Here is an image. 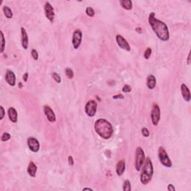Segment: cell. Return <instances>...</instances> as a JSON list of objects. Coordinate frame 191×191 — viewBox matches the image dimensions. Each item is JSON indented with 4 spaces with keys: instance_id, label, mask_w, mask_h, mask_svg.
I'll list each match as a JSON object with an SVG mask.
<instances>
[{
    "instance_id": "f546056e",
    "label": "cell",
    "mask_w": 191,
    "mask_h": 191,
    "mask_svg": "<svg viewBox=\"0 0 191 191\" xmlns=\"http://www.w3.org/2000/svg\"><path fill=\"white\" fill-rule=\"evenodd\" d=\"M131 87L130 85L125 84L124 85L123 87H122V92L123 93H130L131 91Z\"/></svg>"
},
{
    "instance_id": "1f68e13d",
    "label": "cell",
    "mask_w": 191,
    "mask_h": 191,
    "mask_svg": "<svg viewBox=\"0 0 191 191\" xmlns=\"http://www.w3.org/2000/svg\"><path fill=\"white\" fill-rule=\"evenodd\" d=\"M68 162H69V165L70 166H73L74 165V160H73V158L72 156H69L68 157Z\"/></svg>"
},
{
    "instance_id": "d6986e66",
    "label": "cell",
    "mask_w": 191,
    "mask_h": 191,
    "mask_svg": "<svg viewBox=\"0 0 191 191\" xmlns=\"http://www.w3.org/2000/svg\"><path fill=\"white\" fill-rule=\"evenodd\" d=\"M37 167L36 164H34L33 161H30L29 164H28V169H27V172H28V175L31 177H35L36 173H37Z\"/></svg>"
},
{
    "instance_id": "2e32d148",
    "label": "cell",
    "mask_w": 191,
    "mask_h": 191,
    "mask_svg": "<svg viewBox=\"0 0 191 191\" xmlns=\"http://www.w3.org/2000/svg\"><path fill=\"white\" fill-rule=\"evenodd\" d=\"M7 113H8V117L10 120L12 122H16L18 119V113L16 109L13 107H10L8 108L7 110Z\"/></svg>"
},
{
    "instance_id": "7a4b0ae2",
    "label": "cell",
    "mask_w": 191,
    "mask_h": 191,
    "mask_svg": "<svg viewBox=\"0 0 191 191\" xmlns=\"http://www.w3.org/2000/svg\"><path fill=\"white\" fill-rule=\"evenodd\" d=\"M96 132L104 140L110 139L113 133V128L111 123L105 119H98L94 124Z\"/></svg>"
},
{
    "instance_id": "f1b7e54d",
    "label": "cell",
    "mask_w": 191,
    "mask_h": 191,
    "mask_svg": "<svg viewBox=\"0 0 191 191\" xmlns=\"http://www.w3.org/2000/svg\"><path fill=\"white\" fill-rule=\"evenodd\" d=\"M31 56H32V58H34L35 61L38 60V58H39L38 52H37V50H36V49H32V50H31Z\"/></svg>"
},
{
    "instance_id": "7402d4cb",
    "label": "cell",
    "mask_w": 191,
    "mask_h": 191,
    "mask_svg": "<svg viewBox=\"0 0 191 191\" xmlns=\"http://www.w3.org/2000/svg\"><path fill=\"white\" fill-rule=\"evenodd\" d=\"M65 74L69 79H72L74 77V73H73V70L70 68H66Z\"/></svg>"
},
{
    "instance_id": "ac0fdd59",
    "label": "cell",
    "mask_w": 191,
    "mask_h": 191,
    "mask_svg": "<svg viewBox=\"0 0 191 191\" xmlns=\"http://www.w3.org/2000/svg\"><path fill=\"white\" fill-rule=\"evenodd\" d=\"M156 78L153 75H149L147 77L146 81V86L149 90H153L156 86Z\"/></svg>"
},
{
    "instance_id": "30bf717a",
    "label": "cell",
    "mask_w": 191,
    "mask_h": 191,
    "mask_svg": "<svg viewBox=\"0 0 191 191\" xmlns=\"http://www.w3.org/2000/svg\"><path fill=\"white\" fill-rule=\"evenodd\" d=\"M27 144H28V149L33 152H37L40 149V143L35 137H28L27 140Z\"/></svg>"
},
{
    "instance_id": "6da1fadb",
    "label": "cell",
    "mask_w": 191,
    "mask_h": 191,
    "mask_svg": "<svg viewBox=\"0 0 191 191\" xmlns=\"http://www.w3.org/2000/svg\"><path fill=\"white\" fill-rule=\"evenodd\" d=\"M148 20L152 30L160 40L163 41H167L170 40V32H169V28L167 24L155 18V14L154 12H152L149 14Z\"/></svg>"
},
{
    "instance_id": "4fadbf2b",
    "label": "cell",
    "mask_w": 191,
    "mask_h": 191,
    "mask_svg": "<svg viewBox=\"0 0 191 191\" xmlns=\"http://www.w3.org/2000/svg\"><path fill=\"white\" fill-rule=\"evenodd\" d=\"M181 92L182 97L185 100V101L189 102L191 98L190 92L189 88L185 84H181Z\"/></svg>"
},
{
    "instance_id": "277c9868",
    "label": "cell",
    "mask_w": 191,
    "mask_h": 191,
    "mask_svg": "<svg viewBox=\"0 0 191 191\" xmlns=\"http://www.w3.org/2000/svg\"><path fill=\"white\" fill-rule=\"evenodd\" d=\"M145 152L140 146L136 149L135 152V169L137 171H140L145 162Z\"/></svg>"
},
{
    "instance_id": "8d00e7d4",
    "label": "cell",
    "mask_w": 191,
    "mask_h": 191,
    "mask_svg": "<svg viewBox=\"0 0 191 191\" xmlns=\"http://www.w3.org/2000/svg\"><path fill=\"white\" fill-rule=\"evenodd\" d=\"M191 63L190 61V53L188 54V56H187V65H190Z\"/></svg>"
},
{
    "instance_id": "5b68a950",
    "label": "cell",
    "mask_w": 191,
    "mask_h": 191,
    "mask_svg": "<svg viewBox=\"0 0 191 191\" xmlns=\"http://www.w3.org/2000/svg\"><path fill=\"white\" fill-rule=\"evenodd\" d=\"M158 158H159L160 162L161 163L163 166L168 167V168L172 167V164L171 160L169 158L168 154L166 152L165 149L162 146H160L159 149H158Z\"/></svg>"
},
{
    "instance_id": "52a82bcc",
    "label": "cell",
    "mask_w": 191,
    "mask_h": 191,
    "mask_svg": "<svg viewBox=\"0 0 191 191\" xmlns=\"http://www.w3.org/2000/svg\"><path fill=\"white\" fill-rule=\"evenodd\" d=\"M84 110L86 114L90 117H93L96 115L97 110V103L95 100H90L85 105Z\"/></svg>"
},
{
    "instance_id": "4316f807",
    "label": "cell",
    "mask_w": 191,
    "mask_h": 191,
    "mask_svg": "<svg viewBox=\"0 0 191 191\" xmlns=\"http://www.w3.org/2000/svg\"><path fill=\"white\" fill-rule=\"evenodd\" d=\"M52 78H53L54 80H55V81L57 82V83H61V76H60L58 74V73H52Z\"/></svg>"
},
{
    "instance_id": "3957f363",
    "label": "cell",
    "mask_w": 191,
    "mask_h": 191,
    "mask_svg": "<svg viewBox=\"0 0 191 191\" xmlns=\"http://www.w3.org/2000/svg\"><path fill=\"white\" fill-rule=\"evenodd\" d=\"M141 174H140V182L143 184H147L152 180L153 175L154 169L152 165V161L149 158H147L145 160L143 167L141 168Z\"/></svg>"
},
{
    "instance_id": "cb8c5ba5",
    "label": "cell",
    "mask_w": 191,
    "mask_h": 191,
    "mask_svg": "<svg viewBox=\"0 0 191 191\" xmlns=\"http://www.w3.org/2000/svg\"><path fill=\"white\" fill-rule=\"evenodd\" d=\"M122 189L124 191H130L131 190V183L128 180H125L123 182V187H122Z\"/></svg>"
},
{
    "instance_id": "ffe728a7",
    "label": "cell",
    "mask_w": 191,
    "mask_h": 191,
    "mask_svg": "<svg viewBox=\"0 0 191 191\" xmlns=\"http://www.w3.org/2000/svg\"><path fill=\"white\" fill-rule=\"evenodd\" d=\"M119 3H120L121 6H122L124 9H125V10H129L132 9L133 4L132 1H131V0H120Z\"/></svg>"
},
{
    "instance_id": "74e56055",
    "label": "cell",
    "mask_w": 191,
    "mask_h": 191,
    "mask_svg": "<svg viewBox=\"0 0 191 191\" xmlns=\"http://www.w3.org/2000/svg\"><path fill=\"white\" fill-rule=\"evenodd\" d=\"M83 190H93V189H91V188H84Z\"/></svg>"
},
{
    "instance_id": "5bb4252c",
    "label": "cell",
    "mask_w": 191,
    "mask_h": 191,
    "mask_svg": "<svg viewBox=\"0 0 191 191\" xmlns=\"http://www.w3.org/2000/svg\"><path fill=\"white\" fill-rule=\"evenodd\" d=\"M5 80L10 86H14L16 84V76L14 73L10 70H7L5 75Z\"/></svg>"
},
{
    "instance_id": "836d02e7",
    "label": "cell",
    "mask_w": 191,
    "mask_h": 191,
    "mask_svg": "<svg viewBox=\"0 0 191 191\" xmlns=\"http://www.w3.org/2000/svg\"><path fill=\"white\" fill-rule=\"evenodd\" d=\"M113 99H117V98H124V96L122 95V94H118V95H116V96H113Z\"/></svg>"
},
{
    "instance_id": "4dcf8cb0",
    "label": "cell",
    "mask_w": 191,
    "mask_h": 191,
    "mask_svg": "<svg viewBox=\"0 0 191 191\" xmlns=\"http://www.w3.org/2000/svg\"><path fill=\"white\" fill-rule=\"evenodd\" d=\"M142 134H143V136H144L145 137H148L149 136V130L147 129L146 128H142Z\"/></svg>"
},
{
    "instance_id": "484cf974",
    "label": "cell",
    "mask_w": 191,
    "mask_h": 191,
    "mask_svg": "<svg viewBox=\"0 0 191 191\" xmlns=\"http://www.w3.org/2000/svg\"><path fill=\"white\" fill-rule=\"evenodd\" d=\"M10 137H11V136H10V134H9V133L7 132H4L3 133L2 135H1V141H7V140H9L10 139Z\"/></svg>"
},
{
    "instance_id": "d6a6232c",
    "label": "cell",
    "mask_w": 191,
    "mask_h": 191,
    "mask_svg": "<svg viewBox=\"0 0 191 191\" xmlns=\"http://www.w3.org/2000/svg\"><path fill=\"white\" fill-rule=\"evenodd\" d=\"M0 109H1V116H0V119H3V118H4V113H4V109L2 106L0 107Z\"/></svg>"
},
{
    "instance_id": "d590c367",
    "label": "cell",
    "mask_w": 191,
    "mask_h": 191,
    "mask_svg": "<svg viewBox=\"0 0 191 191\" xmlns=\"http://www.w3.org/2000/svg\"><path fill=\"white\" fill-rule=\"evenodd\" d=\"M28 73H25V74L23 75L24 81H28Z\"/></svg>"
},
{
    "instance_id": "d4e9b609",
    "label": "cell",
    "mask_w": 191,
    "mask_h": 191,
    "mask_svg": "<svg viewBox=\"0 0 191 191\" xmlns=\"http://www.w3.org/2000/svg\"><path fill=\"white\" fill-rule=\"evenodd\" d=\"M85 12H86V14L88 16H90V17H93V16H94V15H95V11H94L93 8L91 7H87Z\"/></svg>"
},
{
    "instance_id": "e0dca14e",
    "label": "cell",
    "mask_w": 191,
    "mask_h": 191,
    "mask_svg": "<svg viewBox=\"0 0 191 191\" xmlns=\"http://www.w3.org/2000/svg\"><path fill=\"white\" fill-rule=\"evenodd\" d=\"M125 170V163L124 160H120L117 163L116 167V172L118 176H121L123 175Z\"/></svg>"
},
{
    "instance_id": "7c38bea8",
    "label": "cell",
    "mask_w": 191,
    "mask_h": 191,
    "mask_svg": "<svg viewBox=\"0 0 191 191\" xmlns=\"http://www.w3.org/2000/svg\"><path fill=\"white\" fill-rule=\"evenodd\" d=\"M43 111H44L45 115H46V118L49 122H55L56 121V116H55V113L49 105H45L43 107Z\"/></svg>"
},
{
    "instance_id": "9a60e30c",
    "label": "cell",
    "mask_w": 191,
    "mask_h": 191,
    "mask_svg": "<svg viewBox=\"0 0 191 191\" xmlns=\"http://www.w3.org/2000/svg\"><path fill=\"white\" fill-rule=\"evenodd\" d=\"M21 41H22V46L24 49H27L28 47V37L26 31L23 27L21 28Z\"/></svg>"
},
{
    "instance_id": "9c48e42d",
    "label": "cell",
    "mask_w": 191,
    "mask_h": 191,
    "mask_svg": "<svg viewBox=\"0 0 191 191\" xmlns=\"http://www.w3.org/2000/svg\"><path fill=\"white\" fill-rule=\"evenodd\" d=\"M44 11H45V15H46L47 19H49L51 22H54V19H55V10H54L53 7H52V4L49 2V1H46L44 5Z\"/></svg>"
},
{
    "instance_id": "83f0119b",
    "label": "cell",
    "mask_w": 191,
    "mask_h": 191,
    "mask_svg": "<svg viewBox=\"0 0 191 191\" xmlns=\"http://www.w3.org/2000/svg\"><path fill=\"white\" fill-rule=\"evenodd\" d=\"M151 54H152V49H151L150 47L147 48V49H146V51H145L144 55H144L145 59H149L151 56Z\"/></svg>"
},
{
    "instance_id": "ba28073f",
    "label": "cell",
    "mask_w": 191,
    "mask_h": 191,
    "mask_svg": "<svg viewBox=\"0 0 191 191\" xmlns=\"http://www.w3.org/2000/svg\"><path fill=\"white\" fill-rule=\"evenodd\" d=\"M82 40V32L80 29L75 30L73 34V46L75 49H78L81 43Z\"/></svg>"
},
{
    "instance_id": "44dd1931",
    "label": "cell",
    "mask_w": 191,
    "mask_h": 191,
    "mask_svg": "<svg viewBox=\"0 0 191 191\" xmlns=\"http://www.w3.org/2000/svg\"><path fill=\"white\" fill-rule=\"evenodd\" d=\"M2 10H3V12H4V16H5L7 19H11V18L13 17V12H12V10H10V7L4 5V7H3Z\"/></svg>"
},
{
    "instance_id": "603a6c76",
    "label": "cell",
    "mask_w": 191,
    "mask_h": 191,
    "mask_svg": "<svg viewBox=\"0 0 191 191\" xmlns=\"http://www.w3.org/2000/svg\"><path fill=\"white\" fill-rule=\"evenodd\" d=\"M1 49H0V52L3 53L4 50V47H5V40H4V36L3 34L2 31H1Z\"/></svg>"
},
{
    "instance_id": "8992f818",
    "label": "cell",
    "mask_w": 191,
    "mask_h": 191,
    "mask_svg": "<svg viewBox=\"0 0 191 191\" xmlns=\"http://www.w3.org/2000/svg\"><path fill=\"white\" fill-rule=\"evenodd\" d=\"M151 119L155 126H157L161 119V110L158 104H154L151 111Z\"/></svg>"
},
{
    "instance_id": "8fae6325",
    "label": "cell",
    "mask_w": 191,
    "mask_h": 191,
    "mask_svg": "<svg viewBox=\"0 0 191 191\" xmlns=\"http://www.w3.org/2000/svg\"><path fill=\"white\" fill-rule=\"evenodd\" d=\"M116 40L118 46H119L122 49L128 51V52H129V51L131 50V46H130V45L128 44L127 40H125L122 36H121L120 34H117V35L116 36Z\"/></svg>"
},
{
    "instance_id": "e575fe53",
    "label": "cell",
    "mask_w": 191,
    "mask_h": 191,
    "mask_svg": "<svg viewBox=\"0 0 191 191\" xmlns=\"http://www.w3.org/2000/svg\"><path fill=\"white\" fill-rule=\"evenodd\" d=\"M168 190L169 191H175V188L174 187V186H173L172 184H170L168 185Z\"/></svg>"
}]
</instances>
